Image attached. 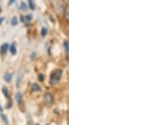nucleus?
Masks as SVG:
<instances>
[{
	"mask_svg": "<svg viewBox=\"0 0 153 125\" xmlns=\"http://www.w3.org/2000/svg\"><path fill=\"white\" fill-rule=\"evenodd\" d=\"M63 45H64V47H65V49H66V52H68V41H65Z\"/></svg>",
	"mask_w": 153,
	"mask_h": 125,
	"instance_id": "obj_14",
	"label": "nucleus"
},
{
	"mask_svg": "<svg viewBox=\"0 0 153 125\" xmlns=\"http://www.w3.org/2000/svg\"><path fill=\"white\" fill-rule=\"evenodd\" d=\"M10 53L13 55L16 54L17 53V50H16V43H12L10 46Z\"/></svg>",
	"mask_w": 153,
	"mask_h": 125,
	"instance_id": "obj_4",
	"label": "nucleus"
},
{
	"mask_svg": "<svg viewBox=\"0 0 153 125\" xmlns=\"http://www.w3.org/2000/svg\"><path fill=\"white\" fill-rule=\"evenodd\" d=\"M4 80H5L6 82L10 83V82L12 80V74H10V73H7V74H5V75L4 76Z\"/></svg>",
	"mask_w": 153,
	"mask_h": 125,
	"instance_id": "obj_5",
	"label": "nucleus"
},
{
	"mask_svg": "<svg viewBox=\"0 0 153 125\" xmlns=\"http://www.w3.org/2000/svg\"><path fill=\"white\" fill-rule=\"evenodd\" d=\"M16 100L18 103H21L22 102V94L21 92H17L16 95Z\"/></svg>",
	"mask_w": 153,
	"mask_h": 125,
	"instance_id": "obj_6",
	"label": "nucleus"
},
{
	"mask_svg": "<svg viewBox=\"0 0 153 125\" xmlns=\"http://www.w3.org/2000/svg\"><path fill=\"white\" fill-rule=\"evenodd\" d=\"M17 24H18V19H17L16 16H14L11 20V25L13 26H16Z\"/></svg>",
	"mask_w": 153,
	"mask_h": 125,
	"instance_id": "obj_8",
	"label": "nucleus"
},
{
	"mask_svg": "<svg viewBox=\"0 0 153 125\" xmlns=\"http://www.w3.org/2000/svg\"><path fill=\"white\" fill-rule=\"evenodd\" d=\"M62 73L63 71L61 69H55L54 70L51 75H50V80H49V84L50 85H55L56 83L60 81V78H61V75H62Z\"/></svg>",
	"mask_w": 153,
	"mask_h": 125,
	"instance_id": "obj_1",
	"label": "nucleus"
},
{
	"mask_svg": "<svg viewBox=\"0 0 153 125\" xmlns=\"http://www.w3.org/2000/svg\"><path fill=\"white\" fill-rule=\"evenodd\" d=\"M21 20H22V22H25V17L22 15V16H21Z\"/></svg>",
	"mask_w": 153,
	"mask_h": 125,
	"instance_id": "obj_17",
	"label": "nucleus"
},
{
	"mask_svg": "<svg viewBox=\"0 0 153 125\" xmlns=\"http://www.w3.org/2000/svg\"><path fill=\"white\" fill-rule=\"evenodd\" d=\"M28 4H29V8H30L31 10H34V9H35L34 1H33V0H29V1H28Z\"/></svg>",
	"mask_w": 153,
	"mask_h": 125,
	"instance_id": "obj_10",
	"label": "nucleus"
},
{
	"mask_svg": "<svg viewBox=\"0 0 153 125\" xmlns=\"http://www.w3.org/2000/svg\"><path fill=\"white\" fill-rule=\"evenodd\" d=\"M47 32H48L47 28L43 27L42 28V30H41V36H42V37H45V36L47 35Z\"/></svg>",
	"mask_w": 153,
	"mask_h": 125,
	"instance_id": "obj_11",
	"label": "nucleus"
},
{
	"mask_svg": "<svg viewBox=\"0 0 153 125\" xmlns=\"http://www.w3.org/2000/svg\"><path fill=\"white\" fill-rule=\"evenodd\" d=\"M10 48V46H9V44L8 43H4L2 46H1V48H0V53H1V54H5L6 53H7V51L9 50Z\"/></svg>",
	"mask_w": 153,
	"mask_h": 125,
	"instance_id": "obj_3",
	"label": "nucleus"
},
{
	"mask_svg": "<svg viewBox=\"0 0 153 125\" xmlns=\"http://www.w3.org/2000/svg\"><path fill=\"white\" fill-rule=\"evenodd\" d=\"M38 80H39V81H44V75H38Z\"/></svg>",
	"mask_w": 153,
	"mask_h": 125,
	"instance_id": "obj_15",
	"label": "nucleus"
},
{
	"mask_svg": "<svg viewBox=\"0 0 153 125\" xmlns=\"http://www.w3.org/2000/svg\"><path fill=\"white\" fill-rule=\"evenodd\" d=\"M0 10H1V9H0Z\"/></svg>",
	"mask_w": 153,
	"mask_h": 125,
	"instance_id": "obj_21",
	"label": "nucleus"
},
{
	"mask_svg": "<svg viewBox=\"0 0 153 125\" xmlns=\"http://www.w3.org/2000/svg\"><path fill=\"white\" fill-rule=\"evenodd\" d=\"M34 55H35V53H33V54H32V57H31L32 58H33V57H34Z\"/></svg>",
	"mask_w": 153,
	"mask_h": 125,
	"instance_id": "obj_20",
	"label": "nucleus"
},
{
	"mask_svg": "<svg viewBox=\"0 0 153 125\" xmlns=\"http://www.w3.org/2000/svg\"><path fill=\"white\" fill-rule=\"evenodd\" d=\"M21 7H22V10H27V4L25 3H23V2L21 4Z\"/></svg>",
	"mask_w": 153,
	"mask_h": 125,
	"instance_id": "obj_12",
	"label": "nucleus"
},
{
	"mask_svg": "<svg viewBox=\"0 0 153 125\" xmlns=\"http://www.w3.org/2000/svg\"><path fill=\"white\" fill-rule=\"evenodd\" d=\"M1 118L4 120V121L5 122L6 124L8 123V120H7V118H6V116L4 114H1Z\"/></svg>",
	"mask_w": 153,
	"mask_h": 125,
	"instance_id": "obj_16",
	"label": "nucleus"
},
{
	"mask_svg": "<svg viewBox=\"0 0 153 125\" xmlns=\"http://www.w3.org/2000/svg\"><path fill=\"white\" fill-rule=\"evenodd\" d=\"M53 100H54L53 96H52L50 93H46V94L44 95V102H45V104H47V105H51L52 102H53Z\"/></svg>",
	"mask_w": 153,
	"mask_h": 125,
	"instance_id": "obj_2",
	"label": "nucleus"
},
{
	"mask_svg": "<svg viewBox=\"0 0 153 125\" xmlns=\"http://www.w3.org/2000/svg\"><path fill=\"white\" fill-rule=\"evenodd\" d=\"M32 90H33V91H39L41 90V88H40V86H38V84L34 83V84H33V86H32Z\"/></svg>",
	"mask_w": 153,
	"mask_h": 125,
	"instance_id": "obj_7",
	"label": "nucleus"
},
{
	"mask_svg": "<svg viewBox=\"0 0 153 125\" xmlns=\"http://www.w3.org/2000/svg\"><path fill=\"white\" fill-rule=\"evenodd\" d=\"M4 18H0V25L3 23V21H4Z\"/></svg>",
	"mask_w": 153,
	"mask_h": 125,
	"instance_id": "obj_18",
	"label": "nucleus"
},
{
	"mask_svg": "<svg viewBox=\"0 0 153 125\" xmlns=\"http://www.w3.org/2000/svg\"><path fill=\"white\" fill-rule=\"evenodd\" d=\"M26 19H27V20H26V21H30V20L33 19V15H32V14H29V15H27L26 16Z\"/></svg>",
	"mask_w": 153,
	"mask_h": 125,
	"instance_id": "obj_13",
	"label": "nucleus"
},
{
	"mask_svg": "<svg viewBox=\"0 0 153 125\" xmlns=\"http://www.w3.org/2000/svg\"><path fill=\"white\" fill-rule=\"evenodd\" d=\"M13 3H14V0H11L10 2L9 3V4H13Z\"/></svg>",
	"mask_w": 153,
	"mask_h": 125,
	"instance_id": "obj_19",
	"label": "nucleus"
},
{
	"mask_svg": "<svg viewBox=\"0 0 153 125\" xmlns=\"http://www.w3.org/2000/svg\"><path fill=\"white\" fill-rule=\"evenodd\" d=\"M2 91H3V93L4 94V96H5L6 97H10V94H9V91H8V89L6 88V87H4L3 89H2Z\"/></svg>",
	"mask_w": 153,
	"mask_h": 125,
	"instance_id": "obj_9",
	"label": "nucleus"
}]
</instances>
